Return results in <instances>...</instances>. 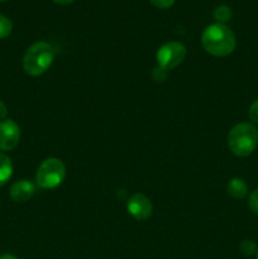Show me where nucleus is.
I'll list each match as a JSON object with an SVG mask.
<instances>
[{"label":"nucleus","instance_id":"nucleus-5","mask_svg":"<svg viewBox=\"0 0 258 259\" xmlns=\"http://www.w3.org/2000/svg\"><path fill=\"white\" fill-rule=\"evenodd\" d=\"M186 57V48L180 42L164 43L156 53L158 67L162 70H172L177 67Z\"/></svg>","mask_w":258,"mask_h":259},{"label":"nucleus","instance_id":"nucleus-6","mask_svg":"<svg viewBox=\"0 0 258 259\" xmlns=\"http://www.w3.org/2000/svg\"><path fill=\"white\" fill-rule=\"evenodd\" d=\"M20 139L19 125L12 119L0 121V151H12Z\"/></svg>","mask_w":258,"mask_h":259},{"label":"nucleus","instance_id":"nucleus-16","mask_svg":"<svg viewBox=\"0 0 258 259\" xmlns=\"http://www.w3.org/2000/svg\"><path fill=\"white\" fill-rule=\"evenodd\" d=\"M149 2L159 9H168L175 4V0H149Z\"/></svg>","mask_w":258,"mask_h":259},{"label":"nucleus","instance_id":"nucleus-10","mask_svg":"<svg viewBox=\"0 0 258 259\" xmlns=\"http://www.w3.org/2000/svg\"><path fill=\"white\" fill-rule=\"evenodd\" d=\"M13 175V163L9 157L0 152V187L7 184Z\"/></svg>","mask_w":258,"mask_h":259},{"label":"nucleus","instance_id":"nucleus-14","mask_svg":"<svg viewBox=\"0 0 258 259\" xmlns=\"http://www.w3.org/2000/svg\"><path fill=\"white\" fill-rule=\"evenodd\" d=\"M248 206L252 210L254 214L258 215V189H255L254 191L250 194L249 199H248Z\"/></svg>","mask_w":258,"mask_h":259},{"label":"nucleus","instance_id":"nucleus-1","mask_svg":"<svg viewBox=\"0 0 258 259\" xmlns=\"http://www.w3.org/2000/svg\"><path fill=\"white\" fill-rule=\"evenodd\" d=\"M201 45L207 53L217 57L229 56L237 46L233 30L225 24L215 23L209 25L201 35Z\"/></svg>","mask_w":258,"mask_h":259},{"label":"nucleus","instance_id":"nucleus-7","mask_svg":"<svg viewBox=\"0 0 258 259\" xmlns=\"http://www.w3.org/2000/svg\"><path fill=\"white\" fill-rule=\"evenodd\" d=\"M126 209H128L129 214L139 222L149 219L152 217V211H153L152 202L143 194L132 195L126 202Z\"/></svg>","mask_w":258,"mask_h":259},{"label":"nucleus","instance_id":"nucleus-17","mask_svg":"<svg viewBox=\"0 0 258 259\" xmlns=\"http://www.w3.org/2000/svg\"><path fill=\"white\" fill-rule=\"evenodd\" d=\"M7 114H8L7 105H5V104L0 100V120H4L5 116H7Z\"/></svg>","mask_w":258,"mask_h":259},{"label":"nucleus","instance_id":"nucleus-21","mask_svg":"<svg viewBox=\"0 0 258 259\" xmlns=\"http://www.w3.org/2000/svg\"><path fill=\"white\" fill-rule=\"evenodd\" d=\"M255 258H257V259H258V252H257V257H255Z\"/></svg>","mask_w":258,"mask_h":259},{"label":"nucleus","instance_id":"nucleus-20","mask_svg":"<svg viewBox=\"0 0 258 259\" xmlns=\"http://www.w3.org/2000/svg\"><path fill=\"white\" fill-rule=\"evenodd\" d=\"M0 2H8V0H0Z\"/></svg>","mask_w":258,"mask_h":259},{"label":"nucleus","instance_id":"nucleus-8","mask_svg":"<svg viewBox=\"0 0 258 259\" xmlns=\"http://www.w3.org/2000/svg\"><path fill=\"white\" fill-rule=\"evenodd\" d=\"M35 185L28 180H19L10 187V197L15 202H25L34 195Z\"/></svg>","mask_w":258,"mask_h":259},{"label":"nucleus","instance_id":"nucleus-3","mask_svg":"<svg viewBox=\"0 0 258 259\" xmlns=\"http://www.w3.org/2000/svg\"><path fill=\"white\" fill-rule=\"evenodd\" d=\"M258 146V131L253 124L239 123L230 129L228 134V147L233 154L247 157Z\"/></svg>","mask_w":258,"mask_h":259},{"label":"nucleus","instance_id":"nucleus-12","mask_svg":"<svg viewBox=\"0 0 258 259\" xmlns=\"http://www.w3.org/2000/svg\"><path fill=\"white\" fill-rule=\"evenodd\" d=\"M12 30L13 24L12 22H10V19H8L7 17L0 14V39H4V38L9 37Z\"/></svg>","mask_w":258,"mask_h":259},{"label":"nucleus","instance_id":"nucleus-11","mask_svg":"<svg viewBox=\"0 0 258 259\" xmlns=\"http://www.w3.org/2000/svg\"><path fill=\"white\" fill-rule=\"evenodd\" d=\"M214 18L220 24H225L232 18V10L227 5H219V7H217L214 9Z\"/></svg>","mask_w":258,"mask_h":259},{"label":"nucleus","instance_id":"nucleus-19","mask_svg":"<svg viewBox=\"0 0 258 259\" xmlns=\"http://www.w3.org/2000/svg\"><path fill=\"white\" fill-rule=\"evenodd\" d=\"M0 259H18V258L13 254H3L0 255Z\"/></svg>","mask_w":258,"mask_h":259},{"label":"nucleus","instance_id":"nucleus-9","mask_svg":"<svg viewBox=\"0 0 258 259\" xmlns=\"http://www.w3.org/2000/svg\"><path fill=\"white\" fill-rule=\"evenodd\" d=\"M227 192L235 200H242L247 196L248 194V185L245 184L244 180L239 177H234L230 180L227 185Z\"/></svg>","mask_w":258,"mask_h":259},{"label":"nucleus","instance_id":"nucleus-15","mask_svg":"<svg viewBox=\"0 0 258 259\" xmlns=\"http://www.w3.org/2000/svg\"><path fill=\"white\" fill-rule=\"evenodd\" d=\"M248 115H249V119L253 121V123L258 124V99L255 101H253L252 105L249 106Z\"/></svg>","mask_w":258,"mask_h":259},{"label":"nucleus","instance_id":"nucleus-2","mask_svg":"<svg viewBox=\"0 0 258 259\" xmlns=\"http://www.w3.org/2000/svg\"><path fill=\"white\" fill-rule=\"evenodd\" d=\"M55 60V50L47 42H35L30 46L23 57V68L27 75L37 77L43 75Z\"/></svg>","mask_w":258,"mask_h":259},{"label":"nucleus","instance_id":"nucleus-4","mask_svg":"<svg viewBox=\"0 0 258 259\" xmlns=\"http://www.w3.org/2000/svg\"><path fill=\"white\" fill-rule=\"evenodd\" d=\"M66 177V166L60 158H47L39 164L35 174V184L45 190L60 186Z\"/></svg>","mask_w":258,"mask_h":259},{"label":"nucleus","instance_id":"nucleus-13","mask_svg":"<svg viewBox=\"0 0 258 259\" xmlns=\"http://www.w3.org/2000/svg\"><path fill=\"white\" fill-rule=\"evenodd\" d=\"M240 252L244 255L249 257V255H253L257 253V245H255V243L253 240H244L240 244Z\"/></svg>","mask_w":258,"mask_h":259},{"label":"nucleus","instance_id":"nucleus-18","mask_svg":"<svg viewBox=\"0 0 258 259\" xmlns=\"http://www.w3.org/2000/svg\"><path fill=\"white\" fill-rule=\"evenodd\" d=\"M52 2L57 3V4H61V5H68L71 4V3L75 2V0H52Z\"/></svg>","mask_w":258,"mask_h":259}]
</instances>
